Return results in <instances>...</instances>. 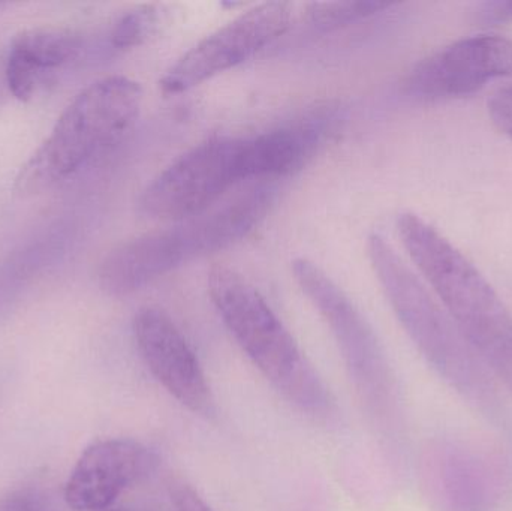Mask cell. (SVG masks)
Segmentation results:
<instances>
[{
    "mask_svg": "<svg viewBox=\"0 0 512 511\" xmlns=\"http://www.w3.org/2000/svg\"><path fill=\"white\" fill-rule=\"evenodd\" d=\"M512 72V41L498 35L471 36L427 57L406 78V92L420 99L468 96Z\"/></svg>",
    "mask_w": 512,
    "mask_h": 511,
    "instance_id": "obj_10",
    "label": "cell"
},
{
    "mask_svg": "<svg viewBox=\"0 0 512 511\" xmlns=\"http://www.w3.org/2000/svg\"><path fill=\"white\" fill-rule=\"evenodd\" d=\"M292 6L265 2L228 21L186 51L161 80L162 92L179 95L236 68L276 41L291 24Z\"/></svg>",
    "mask_w": 512,
    "mask_h": 511,
    "instance_id": "obj_8",
    "label": "cell"
},
{
    "mask_svg": "<svg viewBox=\"0 0 512 511\" xmlns=\"http://www.w3.org/2000/svg\"><path fill=\"white\" fill-rule=\"evenodd\" d=\"M0 511H33V497L26 492H14L0 500Z\"/></svg>",
    "mask_w": 512,
    "mask_h": 511,
    "instance_id": "obj_19",
    "label": "cell"
},
{
    "mask_svg": "<svg viewBox=\"0 0 512 511\" xmlns=\"http://www.w3.org/2000/svg\"><path fill=\"white\" fill-rule=\"evenodd\" d=\"M167 11L159 5H146L126 12L111 27L108 44L113 50L126 51L140 47L161 30Z\"/></svg>",
    "mask_w": 512,
    "mask_h": 511,
    "instance_id": "obj_14",
    "label": "cell"
},
{
    "mask_svg": "<svg viewBox=\"0 0 512 511\" xmlns=\"http://www.w3.org/2000/svg\"><path fill=\"white\" fill-rule=\"evenodd\" d=\"M107 511H128L126 509H114V510H107Z\"/></svg>",
    "mask_w": 512,
    "mask_h": 511,
    "instance_id": "obj_21",
    "label": "cell"
},
{
    "mask_svg": "<svg viewBox=\"0 0 512 511\" xmlns=\"http://www.w3.org/2000/svg\"><path fill=\"white\" fill-rule=\"evenodd\" d=\"M394 3L376 0H348V2H315L307 5V18L316 29L331 32L391 8Z\"/></svg>",
    "mask_w": 512,
    "mask_h": 511,
    "instance_id": "obj_15",
    "label": "cell"
},
{
    "mask_svg": "<svg viewBox=\"0 0 512 511\" xmlns=\"http://www.w3.org/2000/svg\"><path fill=\"white\" fill-rule=\"evenodd\" d=\"M327 117L313 116L249 137L252 179H274L297 173L316 155L325 132Z\"/></svg>",
    "mask_w": 512,
    "mask_h": 511,
    "instance_id": "obj_12",
    "label": "cell"
},
{
    "mask_svg": "<svg viewBox=\"0 0 512 511\" xmlns=\"http://www.w3.org/2000/svg\"><path fill=\"white\" fill-rule=\"evenodd\" d=\"M2 69H3V65H2ZM2 69H0V72H2ZM3 86L6 87L5 74L0 75V96L3 95Z\"/></svg>",
    "mask_w": 512,
    "mask_h": 511,
    "instance_id": "obj_20",
    "label": "cell"
},
{
    "mask_svg": "<svg viewBox=\"0 0 512 511\" xmlns=\"http://www.w3.org/2000/svg\"><path fill=\"white\" fill-rule=\"evenodd\" d=\"M248 137H213L162 170L141 195L144 215L185 221L207 212L237 183L251 180Z\"/></svg>",
    "mask_w": 512,
    "mask_h": 511,
    "instance_id": "obj_7",
    "label": "cell"
},
{
    "mask_svg": "<svg viewBox=\"0 0 512 511\" xmlns=\"http://www.w3.org/2000/svg\"><path fill=\"white\" fill-rule=\"evenodd\" d=\"M487 107L493 126L512 140V86L496 90Z\"/></svg>",
    "mask_w": 512,
    "mask_h": 511,
    "instance_id": "obj_17",
    "label": "cell"
},
{
    "mask_svg": "<svg viewBox=\"0 0 512 511\" xmlns=\"http://www.w3.org/2000/svg\"><path fill=\"white\" fill-rule=\"evenodd\" d=\"M135 345L159 384L197 416H216V401L206 372L173 318L146 306L132 321Z\"/></svg>",
    "mask_w": 512,
    "mask_h": 511,
    "instance_id": "obj_9",
    "label": "cell"
},
{
    "mask_svg": "<svg viewBox=\"0 0 512 511\" xmlns=\"http://www.w3.org/2000/svg\"><path fill=\"white\" fill-rule=\"evenodd\" d=\"M159 456L131 438L98 441L78 459L65 488L75 511L105 510L135 483L158 468Z\"/></svg>",
    "mask_w": 512,
    "mask_h": 511,
    "instance_id": "obj_11",
    "label": "cell"
},
{
    "mask_svg": "<svg viewBox=\"0 0 512 511\" xmlns=\"http://www.w3.org/2000/svg\"><path fill=\"white\" fill-rule=\"evenodd\" d=\"M291 270L304 296L327 323L361 401L372 416L387 420L396 408V384L375 330L318 264L295 258Z\"/></svg>",
    "mask_w": 512,
    "mask_h": 511,
    "instance_id": "obj_6",
    "label": "cell"
},
{
    "mask_svg": "<svg viewBox=\"0 0 512 511\" xmlns=\"http://www.w3.org/2000/svg\"><path fill=\"white\" fill-rule=\"evenodd\" d=\"M271 204L273 191L258 186L219 209L132 237L105 255L99 285L111 296H129L191 261L230 248L254 230Z\"/></svg>",
    "mask_w": 512,
    "mask_h": 511,
    "instance_id": "obj_3",
    "label": "cell"
},
{
    "mask_svg": "<svg viewBox=\"0 0 512 511\" xmlns=\"http://www.w3.org/2000/svg\"><path fill=\"white\" fill-rule=\"evenodd\" d=\"M168 494L176 511H215L206 503L200 492L180 477H171L167 483Z\"/></svg>",
    "mask_w": 512,
    "mask_h": 511,
    "instance_id": "obj_16",
    "label": "cell"
},
{
    "mask_svg": "<svg viewBox=\"0 0 512 511\" xmlns=\"http://www.w3.org/2000/svg\"><path fill=\"white\" fill-rule=\"evenodd\" d=\"M141 104L143 89L131 78L117 75L90 84L21 167L15 192L21 197L41 194L101 158L137 122Z\"/></svg>",
    "mask_w": 512,
    "mask_h": 511,
    "instance_id": "obj_5",
    "label": "cell"
},
{
    "mask_svg": "<svg viewBox=\"0 0 512 511\" xmlns=\"http://www.w3.org/2000/svg\"><path fill=\"white\" fill-rule=\"evenodd\" d=\"M207 288L222 323L265 380L310 419H336L330 387L255 285L233 267L216 264Z\"/></svg>",
    "mask_w": 512,
    "mask_h": 511,
    "instance_id": "obj_2",
    "label": "cell"
},
{
    "mask_svg": "<svg viewBox=\"0 0 512 511\" xmlns=\"http://www.w3.org/2000/svg\"><path fill=\"white\" fill-rule=\"evenodd\" d=\"M83 38L65 27H33L15 36L6 60L26 69L36 78L48 69L68 65L80 56Z\"/></svg>",
    "mask_w": 512,
    "mask_h": 511,
    "instance_id": "obj_13",
    "label": "cell"
},
{
    "mask_svg": "<svg viewBox=\"0 0 512 511\" xmlns=\"http://www.w3.org/2000/svg\"><path fill=\"white\" fill-rule=\"evenodd\" d=\"M477 18L480 23L504 24L512 21V0H495L486 2L478 8Z\"/></svg>",
    "mask_w": 512,
    "mask_h": 511,
    "instance_id": "obj_18",
    "label": "cell"
},
{
    "mask_svg": "<svg viewBox=\"0 0 512 511\" xmlns=\"http://www.w3.org/2000/svg\"><path fill=\"white\" fill-rule=\"evenodd\" d=\"M397 233L466 344L512 393V317L501 297L483 273L421 216L402 213Z\"/></svg>",
    "mask_w": 512,
    "mask_h": 511,
    "instance_id": "obj_1",
    "label": "cell"
},
{
    "mask_svg": "<svg viewBox=\"0 0 512 511\" xmlns=\"http://www.w3.org/2000/svg\"><path fill=\"white\" fill-rule=\"evenodd\" d=\"M367 255L391 309L421 356L469 404L486 413L495 411L499 402L495 378L466 344L447 311L381 234H370Z\"/></svg>",
    "mask_w": 512,
    "mask_h": 511,
    "instance_id": "obj_4",
    "label": "cell"
}]
</instances>
